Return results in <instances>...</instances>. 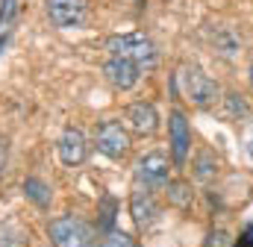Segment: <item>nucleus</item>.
Listing matches in <instances>:
<instances>
[{"label": "nucleus", "mask_w": 253, "mask_h": 247, "mask_svg": "<svg viewBox=\"0 0 253 247\" xmlns=\"http://www.w3.org/2000/svg\"><path fill=\"white\" fill-rule=\"evenodd\" d=\"M106 50L112 53V59H126V62H132V65H138V68L156 65V44L144 33L109 36L106 39Z\"/></svg>", "instance_id": "1"}, {"label": "nucleus", "mask_w": 253, "mask_h": 247, "mask_svg": "<svg viewBox=\"0 0 253 247\" xmlns=\"http://www.w3.org/2000/svg\"><path fill=\"white\" fill-rule=\"evenodd\" d=\"M47 236H50L53 247H94L91 227L83 218H77V215L53 218L50 227H47Z\"/></svg>", "instance_id": "2"}, {"label": "nucleus", "mask_w": 253, "mask_h": 247, "mask_svg": "<svg viewBox=\"0 0 253 247\" xmlns=\"http://www.w3.org/2000/svg\"><path fill=\"white\" fill-rule=\"evenodd\" d=\"M183 94L189 97L194 106H212L215 100H218V94H221V88H218V82L203 71V68H186L183 71Z\"/></svg>", "instance_id": "3"}, {"label": "nucleus", "mask_w": 253, "mask_h": 247, "mask_svg": "<svg viewBox=\"0 0 253 247\" xmlns=\"http://www.w3.org/2000/svg\"><path fill=\"white\" fill-rule=\"evenodd\" d=\"M47 18L59 30H77L88 18V3L85 0H44Z\"/></svg>", "instance_id": "4"}, {"label": "nucleus", "mask_w": 253, "mask_h": 247, "mask_svg": "<svg viewBox=\"0 0 253 247\" xmlns=\"http://www.w3.org/2000/svg\"><path fill=\"white\" fill-rule=\"evenodd\" d=\"M94 141H97V150L103 156H109V159H121V156H126V150H129V135H126V129L121 126V121L97 124Z\"/></svg>", "instance_id": "5"}, {"label": "nucleus", "mask_w": 253, "mask_h": 247, "mask_svg": "<svg viewBox=\"0 0 253 247\" xmlns=\"http://www.w3.org/2000/svg\"><path fill=\"white\" fill-rule=\"evenodd\" d=\"M138 180L147 185V188H159V185H168V174H171V165H168V156L165 153H159V150H153V153H147V156H141L138 159Z\"/></svg>", "instance_id": "6"}, {"label": "nucleus", "mask_w": 253, "mask_h": 247, "mask_svg": "<svg viewBox=\"0 0 253 247\" xmlns=\"http://www.w3.org/2000/svg\"><path fill=\"white\" fill-rule=\"evenodd\" d=\"M168 135H171L174 165H186V156H189V147H191V126L180 109H174L171 118H168Z\"/></svg>", "instance_id": "7"}, {"label": "nucleus", "mask_w": 253, "mask_h": 247, "mask_svg": "<svg viewBox=\"0 0 253 247\" xmlns=\"http://www.w3.org/2000/svg\"><path fill=\"white\" fill-rule=\"evenodd\" d=\"M56 153H59L62 165H68V168H77V165H83V162H85V156H88V144H85V135H83L77 126H68L62 135H59Z\"/></svg>", "instance_id": "8"}, {"label": "nucleus", "mask_w": 253, "mask_h": 247, "mask_svg": "<svg viewBox=\"0 0 253 247\" xmlns=\"http://www.w3.org/2000/svg\"><path fill=\"white\" fill-rule=\"evenodd\" d=\"M103 77H106L109 85H115L118 91H129V88L138 82L141 68L132 65V62H126V59H109L103 65Z\"/></svg>", "instance_id": "9"}, {"label": "nucleus", "mask_w": 253, "mask_h": 247, "mask_svg": "<svg viewBox=\"0 0 253 247\" xmlns=\"http://www.w3.org/2000/svg\"><path fill=\"white\" fill-rule=\"evenodd\" d=\"M129 215H132V221H135L141 230L150 227V224L156 221V215H159L156 197H153L147 188H135V191L129 194Z\"/></svg>", "instance_id": "10"}, {"label": "nucleus", "mask_w": 253, "mask_h": 247, "mask_svg": "<svg viewBox=\"0 0 253 247\" xmlns=\"http://www.w3.org/2000/svg\"><path fill=\"white\" fill-rule=\"evenodd\" d=\"M126 124L132 132L138 135H153L156 126H159V112L150 106V103H132L126 109Z\"/></svg>", "instance_id": "11"}, {"label": "nucleus", "mask_w": 253, "mask_h": 247, "mask_svg": "<svg viewBox=\"0 0 253 247\" xmlns=\"http://www.w3.org/2000/svg\"><path fill=\"white\" fill-rule=\"evenodd\" d=\"M212 44H215V50H218L224 59H233V56L239 53V47H242V41H239L227 27H215V33H212Z\"/></svg>", "instance_id": "12"}, {"label": "nucleus", "mask_w": 253, "mask_h": 247, "mask_svg": "<svg viewBox=\"0 0 253 247\" xmlns=\"http://www.w3.org/2000/svg\"><path fill=\"white\" fill-rule=\"evenodd\" d=\"M24 194L36 203V206H50V197H53V191H50V185L44 183V180H39V177H27L24 180Z\"/></svg>", "instance_id": "13"}, {"label": "nucleus", "mask_w": 253, "mask_h": 247, "mask_svg": "<svg viewBox=\"0 0 253 247\" xmlns=\"http://www.w3.org/2000/svg\"><path fill=\"white\" fill-rule=\"evenodd\" d=\"M0 247H30V233L18 224L0 227Z\"/></svg>", "instance_id": "14"}, {"label": "nucleus", "mask_w": 253, "mask_h": 247, "mask_svg": "<svg viewBox=\"0 0 253 247\" xmlns=\"http://www.w3.org/2000/svg\"><path fill=\"white\" fill-rule=\"evenodd\" d=\"M215 174H218V159H215V153H212V150H200L197 159H194V177L203 180V183H209Z\"/></svg>", "instance_id": "15"}, {"label": "nucleus", "mask_w": 253, "mask_h": 247, "mask_svg": "<svg viewBox=\"0 0 253 247\" xmlns=\"http://www.w3.org/2000/svg\"><path fill=\"white\" fill-rule=\"evenodd\" d=\"M191 200H194V191H191V185L186 180H174V183H168V203H174V206H189Z\"/></svg>", "instance_id": "16"}, {"label": "nucleus", "mask_w": 253, "mask_h": 247, "mask_svg": "<svg viewBox=\"0 0 253 247\" xmlns=\"http://www.w3.org/2000/svg\"><path fill=\"white\" fill-rule=\"evenodd\" d=\"M115 212H118V203L112 200V197H103L100 200V230H106V233H112L115 230Z\"/></svg>", "instance_id": "17"}, {"label": "nucleus", "mask_w": 253, "mask_h": 247, "mask_svg": "<svg viewBox=\"0 0 253 247\" xmlns=\"http://www.w3.org/2000/svg\"><path fill=\"white\" fill-rule=\"evenodd\" d=\"M97 247H138V245H135L132 236H126L121 230H112V233H106V236L97 242Z\"/></svg>", "instance_id": "18"}, {"label": "nucleus", "mask_w": 253, "mask_h": 247, "mask_svg": "<svg viewBox=\"0 0 253 247\" xmlns=\"http://www.w3.org/2000/svg\"><path fill=\"white\" fill-rule=\"evenodd\" d=\"M15 15H18V0H3L0 3V33L15 21Z\"/></svg>", "instance_id": "19"}, {"label": "nucleus", "mask_w": 253, "mask_h": 247, "mask_svg": "<svg viewBox=\"0 0 253 247\" xmlns=\"http://www.w3.org/2000/svg\"><path fill=\"white\" fill-rule=\"evenodd\" d=\"M203 247H233V239L227 230H212L206 239H203Z\"/></svg>", "instance_id": "20"}, {"label": "nucleus", "mask_w": 253, "mask_h": 247, "mask_svg": "<svg viewBox=\"0 0 253 247\" xmlns=\"http://www.w3.org/2000/svg\"><path fill=\"white\" fill-rule=\"evenodd\" d=\"M227 106H230V112H239V115H245V112H248V106H245L242 94H227Z\"/></svg>", "instance_id": "21"}, {"label": "nucleus", "mask_w": 253, "mask_h": 247, "mask_svg": "<svg viewBox=\"0 0 253 247\" xmlns=\"http://www.w3.org/2000/svg\"><path fill=\"white\" fill-rule=\"evenodd\" d=\"M233 247H253V224H251V227H245V230L239 233V239L233 242Z\"/></svg>", "instance_id": "22"}, {"label": "nucleus", "mask_w": 253, "mask_h": 247, "mask_svg": "<svg viewBox=\"0 0 253 247\" xmlns=\"http://www.w3.org/2000/svg\"><path fill=\"white\" fill-rule=\"evenodd\" d=\"M6 162H9V144H6V138L0 135V180H3V174H6Z\"/></svg>", "instance_id": "23"}, {"label": "nucleus", "mask_w": 253, "mask_h": 247, "mask_svg": "<svg viewBox=\"0 0 253 247\" xmlns=\"http://www.w3.org/2000/svg\"><path fill=\"white\" fill-rule=\"evenodd\" d=\"M248 153H251V159H253V141H248Z\"/></svg>", "instance_id": "24"}, {"label": "nucleus", "mask_w": 253, "mask_h": 247, "mask_svg": "<svg viewBox=\"0 0 253 247\" xmlns=\"http://www.w3.org/2000/svg\"><path fill=\"white\" fill-rule=\"evenodd\" d=\"M251 82H253V65H251Z\"/></svg>", "instance_id": "25"}]
</instances>
